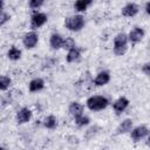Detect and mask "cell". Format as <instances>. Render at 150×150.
Listing matches in <instances>:
<instances>
[{
    "label": "cell",
    "mask_w": 150,
    "mask_h": 150,
    "mask_svg": "<svg viewBox=\"0 0 150 150\" xmlns=\"http://www.w3.org/2000/svg\"><path fill=\"white\" fill-rule=\"evenodd\" d=\"M129 104H130L129 98H127L125 96H121V97H118L117 100L114 101V103H112V110L117 115H120V114H122L123 111H125L128 109Z\"/></svg>",
    "instance_id": "8fae6325"
},
{
    "label": "cell",
    "mask_w": 150,
    "mask_h": 150,
    "mask_svg": "<svg viewBox=\"0 0 150 150\" xmlns=\"http://www.w3.org/2000/svg\"><path fill=\"white\" fill-rule=\"evenodd\" d=\"M47 21H48V16L46 13L35 11L30 16V27L33 30H35V29L45 26L47 23Z\"/></svg>",
    "instance_id": "5b68a950"
},
{
    "label": "cell",
    "mask_w": 150,
    "mask_h": 150,
    "mask_svg": "<svg viewBox=\"0 0 150 150\" xmlns=\"http://www.w3.org/2000/svg\"><path fill=\"white\" fill-rule=\"evenodd\" d=\"M75 46H76V45H75V40H74L73 38H70V36L64 38V40H63V45H62V49L69 50V49H71V48L75 47Z\"/></svg>",
    "instance_id": "7402d4cb"
},
{
    "label": "cell",
    "mask_w": 150,
    "mask_h": 150,
    "mask_svg": "<svg viewBox=\"0 0 150 150\" xmlns=\"http://www.w3.org/2000/svg\"><path fill=\"white\" fill-rule=\"evenodd\" d=\"M39 42V34L35 30H29L22 36V45L26 49H33L38 46Z\"/></svg>",
    "instance_id": "8992f818"
},
{
    "label": "cell",
    "mask_w": 150,
    "mask_h": 150,
    "mask_svg": "<svg viewBox=\"0 0 150 150\" xmlns=\"http://www.w3.org/2000/svg\"><path fill=\"white\" fill-rule=\"evenodd\" d=\"M74 123H75L77 127H80V128H82V127H87V125L90 124V118H89L87 115L82 114L81 116H77V117L74 118Z\"/></svg>",
    "instance_id": "44dd1931"
},
{
    "label": "cell",
    "mask_w": 150,
    "mask_h": 150,
    "mask_svg": "<svg viewBox=\"0 0 150 150\" xmlns=\"http://www.w3.org/2000/svg\"><path fill=\"white\" fill-rule=\"evenodd\" d=\"M91 5H93V0H75V2H74V9H75L77 13L82 14V13H84Z\"/></svg>",
    "instance_id": "e0dca14e"
},
{
    "label": "cell",
    "mask_w": 150,
    "mask_h": 150,
    "mask_svg": "<svg viewBox=\"0 0 150 150\" xmlns=\"http://www.w3.org/2000/svg\"><path fill=\"white\" fill-rule=\"evenodd\" d=\"M149 134H150V129L144 124H139V125H136L131 129L130 137L134 142H139V141L146 138Z\"/></svg>",
    "instance_id": "277c9868"
},
{
    "label": "cell",
    "mask_w": 150,
    "mask_h": 150,
    "mask_svg": "<svg viewBox=\"0 0 150 150\" xmlns=\"http://www.w3.org/2000/svg\"><path fill=\"white\" fill-rule=\"evenodd\" d=\"M81 49L79 47H73L71 49L67 50V54H66V61L68 63H74V62H77L80 59H81Z\"/></svg>",
    "instance_id": "2e32d148"
},
{
    "label": "cell",
    "mask_w": 150,
    "mask_h": 150,
    "mask_svg": "<svg viewBox=\"0 0 150 150\" xmlns=\"http://www.w3.org/2000/svg\"><path fill=\"white\" fill-rule=\"evenodd\" d=\"M138 12H139V6L135 2H128L121 9V14L124 18H134L138 14Z\"/></svg>",
    "instance_id": "9c48e42d"
},
{
    "label": "cell",
    "mask_w": 150,
    "mask_h": 150,
    "mask_svg": "<svg viewBox=\"0 0 150 150\" xmlns=\"http://www.w3.org/2000/svg\"><path fill=\"white\" fill-rule=\"evenodd\" d=\"M111 80V75L109 71L107 70H101L96 74V76L94 77L93 80V83L96 86V87H103V86H107Z\"/></svg>",
    "instance_id": "30bf717a"
},
{
    "label": "cell",
    "mask_w": 150,
    "mask_h": 150,
    "mask_svg": "<svg viewBox=\"0 0 150 150\" xmlns=\"http://www.w3.org/2000/svg\"><path fill=\"white\" fill-rule=\"evenodd\" d=\"M83 111H84L83 104L80 103V102H77V101H73V102H70L69 105H68V112H69V115H70L73 118L77 117V116H81V115L83 114Z\"/></svg>",
    "instance_id": "4fadbf2b"
},
{
    "label": "cell",
    "mask_w": 150,
    "mask_h": 150,
    "mask_svg": "<svg viewBox=\"0 0 150 150\" xmlns=\"http://www.w3.org/2000/svg\"><path fill=\"white\" fill-rule=\"evenodd\" d=\"M63 25L70 32H80L83 29V27L86 25V20H84V16L82 14L77 13V14L67 16L64 19Z\"/></svg>",
    "instance_id": "3957f363"
},
{
    "label": "cell",
    "mask_w": 150,
    "mask_h": 150,
    "mask_svg": "<svg viewBox=\"0 0 150 150\" xmlns=\"http://www.w3.org/2000/svg\"><path fill=\"white\" fill-rule=\"evenodd\" d=\"M42 125L46 128V129H49V130H53L57 127V118L54 116V115H48L43 118L42 121Z\"/></svg>",
    "instance_id": "d6986e66"
},
{
    "label": "cell",
    "mask_w": 150,
    "mask_h": 150,
    "mask_svg": "<svg viewBox=\"0 0 150 150\" xmlns=\"http://www.w3.org/2000/svg\"><path fill=\"white\" fill-rule=\"evenodd\" d=\"M134 128V122L131 118H125L123 120L116 128V135H124V134H128L131 131V129Z\"/></svg>",
    "instance_id": "7c38bea8"
},
{
    "label": "cell",
    "mask_w": 150,
    "mask_h": 150,
    "mask_svg": "<svg viewBox=\"0 0 150 150\" xmlns=\"http://www.w3.org/2000/svg\"><path fill=\"white\" fill-rule=\"evenodd\" d=\"M129 46V39L127 33H118L115 35L112 41V52L116 56H123L128 52Z\"/></svg>",
    "instance_id": "6da1fadb"
},
{
    "label": "cell",
    "mask_w": 150,
    "mask_h": 150,
    "mask_svg": "<svg viewBox=\"0 0 150 150\" xmlns=\"http://www.w3.org/2000/svg\"><path fill=\"white\" fill-rule=\"evenodd\" d=\"M145 35V32L142 27L139 26H135L129 33H128V39H129V43L131 45H136L138 42H141L143 40Z\"/></svg>",
    "instance_id": "52a82bcc"
},
{
    "label": "cell",
    "mask_w": 150,
    "mask_h": 150,
    "mask_svg": "<svg viewBox=\"0 0 150 150\" xmlns=\"http://www.w3.org/2000/svg\"><path fill=\"white\" fill-rule=\"evenodd\" d=\"M21 55H22V52L20 48H18L16 46H12L9 47V49L7 50V57L11 60V61H18L21 59Z\"/></svg>",
    "instance_id": "ac0fdd59"
},
{
    "label": "cell",
    "mask_w": 150,
    "mask_h": 150,
    "mask_svg": "<svg viewBox=\"0 0 150 150\" xmlns=\"http://www.w3.org/2000/svg\"><path fill=\"white\" fill-rule=\"evenodd\" d=\"M33 112L30 109H28L27 107H23L21 109H19L15 114V121L18 124H26L32 120Z\"/></svg>",
    "instance_id": "ba28073f"
},
{
    "label": "cell",
    "mask_w": 150,
    "mask_h": 150,
    "mask_svg": "<svg viewBox=\"0 0 150 150\" xmlns=\"http://www.w3.org/2000/svg\"><path fill=\"white\" fill-rule=\"evenodd\" d=\"M146 145L148 146H150V134L148 135V137H146Z\"/></svg>",
    "instance_id": "4316f807"
},
{
    "label": "cell",
    "mask_w": 150,
    "mask_h": 150,
    "mask_svg": "<svg viewBox=\"0 0 150 150\" xmlns=\"http://www.w3.org/2000/svg\"><path fill=\"white\" fill-rule=\"evenodd\" d=\"M63 40L64 38L59 34V33H53L49 38V46L52 49L54 50H57V49H61L62 48V45H63Z\"/></svg>",
    "instance_id": "9a60e30c"
},
{
    "label": "cell",
    "mask_w": 150,
    "mask_h": 150,
    "mask_svg": "<svg viewBox=\"0 0 150 150\" xmlns=\"http://www.w3.org/2000/svg\"><path fill=\"white\" fill-rule=\"evenodd\" d=\"M11 20V15L8 13H6L5 11H1V14H0V25L1 26H5L6 22H8Z\"/></svg>",
    "instance_id": "cb8c5ba5"
},
{
    "label": "cell",
    "mask_w": 150,
    "mask_h": 150,
    "mask_svg": "<svg viewBox=\"0 0 150 150\" xmlns=\"http://www.w3.org/2000/svg\"><path fill=\"white\" fill-rule=\"evenodd\" d=\"M142 73L146 76H150V61L145 62L143 66H142Z\"/></svg>",
    "instance_id": "d4e9b609"
},
{
    "label": "cell",
    "mask_w": 150,
    "mask_h": 150,
    "mask_svg": "<svg viewBox=\"0 0 150 150\" xmlns=\"http://www.w3.org/2000/svg\"><path fill=\"white\" fill-rule=\"evenodd\" d=\"M45 80L41 77H34L28 83V90L30 93H38L45 88Z\"/></svg>",
    "instance_id": "5bb4252c"
},
{
    "label": "cell",
    "mask_w": 150,
    "mask_h": 150,
    "mask_svg": "<svg viewBox=\"0 0 150 150\" xmlns=\"http://www.w3.org/2000/svg\"><path fill=\"white\" fill-rule=\"evenodd\" d=\"M29 7L34 11H38L39 8H41L43 5H45V0H29L28 2Z\"/></svg>",
    "instance_id": "603a6c76"
},
{
    "label": "cell",
    "mask_w": 150,
    "mask_h": 150,
    "mask_svg": "<svg viewBox=\"0 0 150 150\" xmlns=\"http://www.w3.org/2000/svg\"><path fill=\"white\" fill-rule=\"evenodd\" d=\"M109 100L103 95H91L86 101V107L90 111H101L109 105Z\"/></svg>",
    "instance_id": "7a4b0ae2"
},
{
    "label": "cell",
    "mask_w": 150,
    "mask_h": 150,
    "mask_svg": "<svg viewBox=\"0 0 150 150\" xmlns=\"http://www.w3.org/2000/svg\"><path fill=\"white\" fill-rule=\"evenodd\" d=\"M144 11H145V13H146L148 15H150V1H148V2L145 4V7H144Z\"/></svg>",
    "instance_id": "484cf974"
},
{
    "label": "cell",
    "mask_w": 150,
    "mask_h": 150,
    "mask_svg": "<svg viewBox=\"0 0 150 150\" xmlns=\"http://www.w3.org/2000/svg\"><path fill=\"white\" fill-rule=\"evenodd\" d=\"M12 86V79L7 75H1L0 77V90L4 93L6 90H8Z\"/></svg>",
    "instance_id": "ffe728a7"
}]
</instances>
